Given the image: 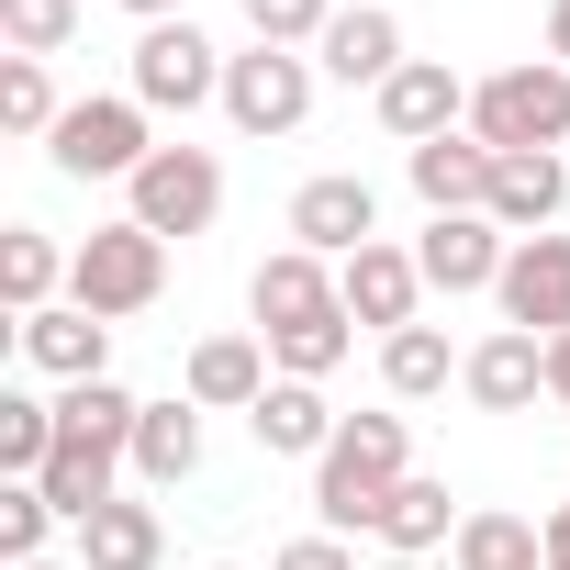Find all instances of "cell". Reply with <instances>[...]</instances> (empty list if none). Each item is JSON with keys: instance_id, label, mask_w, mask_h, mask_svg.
<instances>
[{"instance_id": "1", "label": "cell", "mask_w": 570, "mask_h": 570, "mask_svg": "<svg viewBox=\"0 0 570 570\" xmlns=\"http://www.w3.org/2000/svg\"><path fill=\"white\" fill-rule=\"evenodd\" d=\"M403 481H414V436H403V414H347L336 448L314 459V514H325V537L381 525V503H392Z\"/></svg>"}, {"instance_id": "38", "label": "cell", "mask_w": 570, "mask_h": 570, "mask_svg": "<svg viewBox=\"0 0 570 570\" xmlns=\"http://www.w3.org/2000/svg\"><path fill=\"white\" fill-rule=\"evenodd\" d=\"M370 570H425V559H370Z\"/></svg>"}, {"instance_id": "7", "label": "cell", "mask_w": 570, "mask_h": 570, "mask_svg": "<svg viewBox=\"0 0 570 570\" xmlns=\"http://www.w3.org/2000/svg\"><path fill=\"white\" fill-rule=\"evenodd\" d=\"M135 101H146V112H202V101H224V57H213V35H202L190 12L135 35Z\"/></svg>"}, {"instance_id": "40", "label": "cell", "mask_w": 570, "mask_h": 570, "mask_svg": "<svg viewBox=\"0 0 570 570\" xmlns=\"http://www.w3.org/2000/svg\"><path fill=\"white\" fill-rule=\"evenodd\" d=\"M213 570H235V559H213Z\"/></svg>"}, {"instance_id": "13", "label": "cell", "mask_w": 570, "mask_h": 570, "mask_svg": "<svg viewBox=\"0 0 570 570\" xmlns=\"http://www.w3.org/2000/svg\"><path fill=\"white\" fill-rule=\"evenodd\" d=\"M336 303H347V325H381V336H403V325H414V303H425V268H414V246H358V257L336 268Z\"/></svg>"}, {"instance_id": "28", "label": "cell", "mask_w": 570, "mask_h": 570, "mask_svg": "<svg viewBox=\"0 0 570 570\" xmlns=\"http://www.w3.org/2000/svg\"><path fill=\"white\" fill-rule=\"evenodd\" d=\"M68 514L46 503V481H0V570H23V559H46V537H57Z\"/></svg>"}, {"instance_id": "18", "label": "cell", "mask_w": 570, "mask_h": 570, "mask_svg": "<svg viewBox=\"0 0 570 570\" xmlns=\"http://www.w3.org/2000/svg\"><path fill=\"white\" fill-rule=\"evenodd\" d=\"M246 425H257V448H268V459H325V448H336V425H347V414H336V403H325V381H268V392H257V414H246Z\"/></svg>"}, {"instance_id": "4", "label": "cell", "mask_w": 570, "mask_h": 570, "mask_svg": "<svg viewBox=\"0 0 570 570\" xmlns=\"http://www.w3.org/2000/svg\"><path fill=\"white\" fill-rule=\"evenodd\" d=\"M124 202H135L146 235H213V213H224V157H213V146H157V157L124 179Z\"/></svg>"}, {"instance_id": "34", "label": "cell", "mask_w": 570, "mask_h": 570, "mask_svg": "<svg viewBox=\"0 0 570 570\" xmlns=\"http://www.w3.org/2000/svg\"><path fill=\"white\" fill-rule=\"evenodd\" d=\"M548 403L570 414V336H548Z\"/></svg>"}, {"instance_id": "22", "label": "cell", "mask_w": 570, "mask_h": 570, "mask_svg": "<svg viewBox=\"0 0 570 570\" xmlns=\"http://www.w3.org/2000/svg\"><path fill=\"white\" fill-rule=\"evenodd\" d=\"M168 559V525H157V503H135V492H112L90 525H79V570H157Z\"/></svg>"}, {"instance_id": "19", "label": "cell", "mask_w": 570, "mask_h": 570, "mask_svg": "<svg viewBox=\"0 0 570 570\" xmlns=\"http://www.w3.org/2000/svg\"><path fill=\"white\" fill-rule=\"evenodd\" d=\"M314 68H325V79H347V90H381V79L403 68V23L381 12V0H358V12H336V23H325Z\"/></svg>"}, {"instance_id": "17", "label": "cell", "mask_w": 570, "mask_h": 570, "mask_svg": "<svg viewBox=\"0 0 570 570\" xmlns=\"http://www.w3.org/2000/svg\"><path fill=\"white\" fill-rule=\"evenodd\" d=\"M268 381H279V370H268V336H202L190 370H179V392H190L202 414H257Z\"/></svg>"}, {"instance_id": "26", "label": "cell", "mask_w": 570, "mask_h": 570, "mask_svg": "<svg viewBox=\"0 0 570 570\" xmlns=\"http://www.w3.org/2000/svg\"><path fill=\"white\" fill-rule=\"evenodd\" d=\"M448 559H459V570H548V525H525V514H492V503H481V514L459 525V548H448Z\"/></svg>"}, {"instance_id": "2", "label": "cell", "mask_w": 570, "mask_h": 570, "mask_svg": "<svg viewBox=\"0 0 570 570\" xmlns=\"http://www.w3.org/2000/svg\"><path fill=\"white\" fill-rule=\"evenodd\" d=\"M470 135L492 157H525V146H559L570 135V68L559 57H525V68H492L470 90Z\"/></svg>"}, {"instance_id": "16", "label": "cell", "mask_w": 570, "mask_h": 570, "mask_svg": "<svg viewBox=\"0 0 570 570\" xmlns=\"http://www.w3.org/2000/svg\"><path fill=\"white\" fill-rule=\"evenodd\" d=\"M23 358L46 370V381H112V325L101 314H79V303H46V314H23Z\"/></svg>"}, {"instance_id": "35", "label": "cell", "mask_w": 570, "mask_h": 570, "mask_svg": "<svg viewBox=\"0 0 570 570\" xmlns=\"http://www.w3.org/2000/svg\"><path fill=\"white\" fill-rule=\"evenodd\" d=\"M548 570H570V503H548Z\"/></svg>"}, {"instance_id": "11", "label": "cell", "mask_w": 570, "mask_h": 570, "mask_svg": "<svg viewBox=\"0 0 570 570\" xmlns=\"http://www.w3.org/2000/svg\"><path fill=\"white\" fill-rule=\"evenodd\" d=\"M246 314H257V336H292V325L347 314V303H336V257H314V246H268L257 279H246Z\"/></svg>"}, {"instance_id": "20", "label": "cell", "mask_w": 570, "mask_h": 570, "mask_svg": "<svg viewBox=\"0 0 570 570\" xmlns=\"http://www.w3.org/2000/svg\"><path fill=\"white\" fill-rule=\"evenodd\" d=\"M403 168H414V202H425V213H481V202H492V146H481L470 124L436 135V146H414Z\"/></svg>"}, {"instance_id": "32", "label": "cell", "mask_w": 570, "mask_h": 570, "mask_svg": "<svg viewBox=\"0 0 570 570\" xmlns=\"http://www.w3.org/2000/svg\"><path fill=\"white\" fill-rule=\"evenodd\" d=\"M0 35H12V57H57L79 35V0H0Z\"/></svg>"}, {"instance_id": "6", "label": "cell", "mask_w": 570, "mask_h": 570, "mask_svg": "<svg viewBox=\"0 0 570 570\" xmlns=\"http://www.w3.org/2000/svg\"><path fill=\"white\" fill-rule=\"evenodd\" d=\"M314 112V57H292V46H246V57H224V124L235 135H292Z\"/></svg>"}, {"instance_id": "31", "label": "cell", "mask_w": 570, "mask_h": 570, "mask_svg": "<svg viewBox=\"0 0 570 570\" xmlns=\"http://www.w3.org/2000/svg\"><path fill=\"white\" fill-rule=\"evenodd\" d=\"M325 23H336V0H246V35L257 46H325Z\"/></svg>"}, {"instance_id": "37", "label": "cell", "mask_w": 570, "mask_h": 570, "mask_svg": "<svg viewBox=\"0 0 570 570\" xmlns=\"http://www.w3.org/2000/svg\"><path fill=\"white\" fill-rule=\"evenodd\" d=\"M548 57L570 68V0H559V12H548Z\"/></svg>"}, {"instance_id": "9", "label": "cell", "mask_w": 570, "mask_h": 570, "mask_svg": "<svg viewBox=\"0 0 570 570\" xmlns=\"http://www.w3.org/2000/svg\"><path fill=\"white\" fill-rule=\"evenodd\" d=\"M470 124V79L448 68V57H403L392 79H381V135L414 157V146H436V135H459Z\"/></svg>"}, {"instance_id": "33", "label": "cell", "mask_w": 570, "mask_h": 570, "mask_svg": "<svg viewBox=\"0 0 570 570\" xmlns=\"http://www.w3.org/2000/svg\"><path fill=\"white\" fill-rule=\"evenodd\" d=\"M268 570H358V559H347V537H292Z\"/></svg>"}, {"instance_id": "5", "label": "cell", "mask_w": 570, "mask_h": 570, "mask_svg": "<svg viewBox=\"0 0 570 570\" xmlns=\"http://www.w3.org/2000/svg\"><path fill=\"white\" fill-rule=\"evenodd\" d=\"M46 157H57L68 179H135V168L157 157L146 101H135V90H112V101H68V124L46 135Z\"/></svg>"}, {"instance_id": "14", "label": "cell", "mask_w": 570, "mask_h": 570, "mask_svg": "<svg viewBox=\"0 0 570 570\" xmlns=\"http://www.w3.org/2000/svg\"><path fill=\"white\" fill-rule=\"evenodd\" d=\"M559 202H570V157H559V146L492 157V202H481V213H492L514 246H525V235H548V224H559Z\"/></svg>"}, {"instance_id": "24", "label": "cell", "mask_w": 570, "mask_h": 570, "mask_svg": "<svg viewBox=\"0 0 570 570\" xmlns=\"http://www.w3.org/2000/svg\"><path fill=\"white\" fill-rule=\"evenodd\" d=\"M57 279H68V246H57L46 224H12V235H0V303H12V314H46Z\"/></svg>"}, {"instance_id": "25", "label": "cell", "mask_w": 570, "mask_h": 570, "mask_svg": "<svg viewBox=\"0 0 570 570\" xmlns=\"http://www.w3.org/2000/svg\"><path fill=\"white\" fill-rule=\"evenodd\" d=\"M459 370H470V358H459L436 325H403V336H381V381H392V403H436Z\"/></svg>"}, {"instance_id": "27", "label": "cell", "mask_w": 570, "mask_h": 570, "mask_svg": "<svg viewBox=\"0 0 570 570\" xmlns=\"http://www.w3.org/2000/svg\"><path fill=\"white\" fill-rule=\"evenodd\" d=\"M46 459H57V403L0 392V470H12V481H46Z\"/></svg>"}, {"instance_id": "39", "label": "cell", "mask_w": 570, "mask_h": 570, "mask_svg": "<svg viewBox=\"0 0 570 570\" xmlns=\"http://www.w3.org/2000/svg\"><path fill=\"white\" fill-rule=\"evenodd\" d=\"M23 570H79V559H23Z\"/></svg>"}, {"instance_id": "12", "label": "cell", "mask_w": 570, "mask_h": 570, "mask_svg": "<svg viewBox=\"0 0 570 570\" xmlns=\"http://www.w3.org/2000/svg\"><path fill=\"white\" fill-rule=\"evenodd\" d=\"M503 325H525V336H570V235H525L514 257H503Z\"/></svg>"}, {"instance_id": "8", "label": "cell", "mask_w": 570, "mask_h": 570, "mask_svg": "<svg viewBox=\"0 0 570 570\" xmlns=\"http://www.w3.org/2000/svg\"><path fill=\"white\" fill-rule=\"evenodd\" d=\"M503 257H514V235L492 224V213H425V235H414V268H425V292H503Z\"/></svg>"}, {"instance_id": "15", "label": "cell", "mask_w": 570, "mask_h": 570, "mask_svg": "<svg viewBox=\"0 0 570 570\" xmlns=\"http://www.w3.org/2000/svg\"><path fill=\"white\" fill-rule=\"evenodd\" d=\"M459 392H470L481 414H525V403L548 392V336H525V325H492V336L470 347Z\"/></svg>"}, {"instance_id": "21", "label": "cell", "mask_w": 570, "mask_h": 570, "mask_svg": "<svg viewBox=\"0 0 570 570\" xmlns=\"http://www.w3.org/2000/svg\"><path fill=\"white\" fill-rule=\"evenodd\" d=\"M459 525H470V514H459V492L414 470V481L381 503V525H370V537H381V559H436V548H459Z\"/></svg>"}, {"instance_id": "3", "label": "cell", "mask_w": 570, "mask_h": 570, "mask_svg": "<svg viewBox=\"0 0 570 570\" xmlns=\"http://www.w3.org/2000/svg\"><path fill=\"white\" fill-rule=\"evenodd\" d=\"M157 292H168V235H146L135 213H124V224H101V235L68 257V303H79V314H101V325L146 314Z\"/></svg>"}, {"instance_id": "36", "label": "cell", "mask_w": 570, "mask_h": 570, "mask_svg": "<svg viewBox=\"0 0 570 570\" xmlns=\"http://www.w3.org/2000/svg\"><path fill=\"white\" fill-rule=\"evenodd\" d=\"M124 12H135V23H179V12H190V0H124Z\"/></svg>"}, {"instance_id": "23", "label": "cell", "mask_w": 570, "mask_h": 570, "mask_svg": "<svg viewBox=\"0 0 570 570\" xmlns=\"http://www.w3.org/2000/svg\"><path fill=\"white\" fill-rule=\"evenodd\" d=\"M202 470V403L179 392V403H146V425H135V481L146 492H179Z\"/></svg>"}, {"instance_id": "29", "label": "cell", "mask_w": 570, "mask_h": 570, "mask_svg": "<svg viewBox=\"0 0 570 570\" xmlns=\"http://www.w3.org/2000/svg\"><path fill=\"white\" fill-rule=\"evenodd\" d=\"M0 124H12V135H57V124H68L46 57H0Z\"/></svg>"}, {"instance_id": "10", "label": "cell", "mask_w": 570, "mask_h": 570, "mask_svg": "<svg viewBox=\"0 0 570 570\" xmlns=\"http://www.w3.org/2000/svg\"><path fill=\"white\" fill-rule=\"evenodd\" d=\"M292 246H314V257H358V246H381V190L358 179V168H325V179H303L292 190Z\"/></svg>"}, {"instance_id": "30", "label": "cell", "mask_w": 570, "mask_h": 570, "mask_svg": "<svg viewBox=\"0 0 570 570\" xmlns=\"http://www.w3.org/2000/svg\"><path fill=\"white\" fill-rule=\"evenodd\" d=\"M347 336H358L347 314H325V325H292V336H268V370H279V381H325V370L347 358Z\"/></svg>"}]
</instances>
